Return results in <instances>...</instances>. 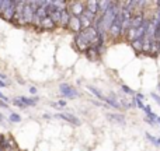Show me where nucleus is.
Wrapping results in <instances>:
<instances>
[{
	"label": "nucleus",
	"instance_id": "obj_1",
	"mask_svg": "<svg viewBox=\"0 0 160 151\" xmlns=\"http://www.w3.org/2000/svg\"><path fill=\"white\" fill-rule=\"evenodd\" d=\"M80 18V25H82V30H86V28H90L93 25L94 20H96V14L90 13V11L84 10V13L79 17Z\"/></svg>",
	"mask_w": 160,
	"mask_h": 151
},
{
	"label": "nucleus",
	"instance_id": "obj_2",
	"mask_svg": "<svg viewBox=\"0 0 160 151\" xmlns=\"http://www.w3.org/2000/svg\"><path fill=\"white\" fill-rule=\"evenodd\" d=\"M59 91H61V94L65 97V98H69V99H73L79 95L78 91H76L75 88H72L70 85H68V84H62L61 87H59Z\"/></svg>",
	"mask_w": 160,
	"mask_h": 151
},
{
	"label": "nucleus",
	"instance_id": "obj_3",
	"mask_svg": "<svg viewBox=\"0 0 160 151\" xmlns=\"http://www.w3.org/2000/svg\"><path fill=\"white\" fill-rule=\"evenodd\" d=\"M75 44H76V46H78V49H79V50H82V52H86V50H87L88 48L91 46L90 42H88L87 39H86L80 32H79V34H76Z\"/></svg>",
	"mask_w": 160,
	"mask_h": 151
},
{
	"label": "nucleus",
	"instance_id": "obj_4",
	"mask_svg": "<svg viewBox=\"0 0 160 151\" xmlns=\"http://www.w3.org/2000/svg\"><path fill=\"white\" fill-rule=\"evenodd\" d=\"M84 3H80V2H76V3H72L70 4V10L69 13L72 14L73 17H80L83 13H84Z\"/></svg>",
	"mask_w": 160,
	"mask_h": 151
},
{
	"label": "nucleus",
	"instance_id": "obj_5",
	"mask_svg": "<svg viewBox=\"0 0 160 151\" xmlns=\"http://www.w3.org/2000/svg\"><path fill=\"white\" fill-rule=\"evenodd\" d=\"M145 22V18L143 16H142V13H135V16L132 17V21H131V28H133V30H136V28H139L142 24Z\"/></svg>",
	"mask_w": 160,
	"mask_h": 151
},
{
	"label": "nucleus",
	"instance_id": "obj_6",
	"mask_svg": "<svg viewBox=\"0 0 160 151\" xmlns=\"http://www.w3.org/2000/svg\"><path fill=\"white\" fill-rule=\"evenodd\" d=\"M68 27L70 28V30L73 31V32H80L82 31V25H80V18L79 17H73L72 16V18H70V21H69V25Z\"/></svg>",
	"mask_w": 160,
	"mask_h": 151
},
{
	"label": "nucleus",
	"instance_id": "obj_7",
	"mask_svg": "<svg viewBox=\"0 0 160 151\" xmlns=\"http://www.w3.org/2000/svg\"><path fill=\"white\" fill-rule=\"evenodd\" d=\"M14 14H16V2L11 3V6L4 11V13H3V16H2V17H3L4 20H7V21H13Z\"/></svg>",
	"mask_w": 160,
	"mask_h": 151
},
{
	"label": "nucleus",
	"instance_id": "obj_8",
	"mask_svg": "<svg viewBox=\"0 0 160 151\" xmlns=\"http://www.w3.org/2000/svg\"><path fill=\"white\" fill-rule=\"evenodd\" d=\"M55 116L59 119H63V120H66V122H70V123H73V125H80L79 119L73 115H69V113H56Z\"/></svg>",
	"mask_w": 160,
	"mask_h": 151
},
{
	"label": "nucleus",
	"instance_id": "obj_9",
	"mask_svg": "<svg viewBox=\"0 0 160 151\" xmlns=\"http://www.w3.org/2000/svg\"><path fill=\"white\" fill-rule=\"evenodd\" d=\"M18 102H21L22 106H32L38 102V98H27V97H20V98H16Z\"/></svg>",
	"mask_w": 160,
	"mask_h": 151
},
{
	"label": "nucleus",
	"instance_id": "obj_10",
	"mask_svg": "<svg viewBox=\"0 0 160 151\" xmlns=\"http://www.w3.org/2000/svg\"><path fill=\"white\" fill-rule=\"evenodd\" d=\"M39 27H42L44 30H53V28L56 27V24L49 18V17H45V18L41 20V24H39Z\"/></svg>",
	"mask_w": 160,
	"mask_h": 151
},
{
	"label": "nucleus",
	"instance_id": "obj_11",
	"mask_svg": "<svg viewBox=\"0 0 160 151\" xmlns=\"http://www.w3.org/2000/svg\"><path fill=\"white\" fill-rule=\"evenodd\" d=\"M70 18H72V14L69 13V10L62 11L61 13V22H59V24H61L62 27H68V25H69Z\"/></svg>",
	"mask_w": 160,
	"mask_h": 151
},
{
	"label": "nucleus",
	"instance_id": "obj_12",
	"mask_svg": "<svg viewBox=\"0 0 160 151\" xmlns=\"http://www.w3.org/2000/svg\"><path fill=\"white\" fill-rule=\"evenodd\" d=\"M86 6H87V8H86L87 11H90V13H93V14L98 13V2H97V0L87 2V3H86Z\"/></svg>",
	"mask_w": 160,
	"mask_h": 151
},
{
	"label": "nucleus",
	"instance_id": "obj_13",
	"mask_svg": "<svg viewBox=\"0 0 160 151\" xmlns=\"http://www.w3.org/2000/svg\"><path fill=\"white\" fill-rule=\"evenodd\" d=\"M112 2H108V0H102V2H98V11L101 13V16L111 7Z\"/></svg>",
	"mask_w": 160,
	"mask_h": 151
},
{
	"label": "nucleus",
	"instance_id": "obj_14",
	"mask_svg": "<svg viewBox=\"0 0 160 151\" xmlns=\"http://www.w3.org/2000/svg\"><path fill=\"white\" fill-rule=\"evenodd\" d=\"M108 32L111 34V36H114V38H117V36H119L122 34V27H119V25L117 24H112L110 28V31Z\"/></svg>",
	"mask_w": 160,
	"mask_h": 151
},
{
	"label": "nucleus",
	"instance_id": "obj_15",
	"mask_svg": "<svg viewBox=\"0 0 160 151\" xmlns=\"http://www.w3.org/2000/svg\"><path fill=\"white\" fill-rule=\"evenodd\" d=\"M52 6L55 7V10L58 11H65L68 10V3L66 2H62V0H56V2H52Z\"/></svg>",
	"mask_w": 160,
	"mask_h": 151
},
{
	"label": "nucleus",
	"instance_id": "obj_16",
	"mask_svg": "<svg viewBox=\"0 0 160 151\" xmlns=\"http://www.w3.org/2000/svg\"><path fill=\"white\" fill-rule=\"evenodd\" d=\"M98 52H100V49H98V48H96V46H90L87 50H86L88 59H96L97 55H98Z\"/></svg>",
	"mask_w": 160,
	"mask_h": 151
},
{
	"label": "nucleus",
	"instance_id": "obj_17",
	"mask_svg": "<svg viewBox=\"0 0 160 151\" xmlns=\"http://www.w3.org/2000/svg\"><path fill=\"white\" fill-rule=\"evenodd\" d=\"M108 119H111V120H114V122H117V123H121V125H124L125 123V118L122 115H108Z\"/></svg>",
	"mask_w": 160,
	"mask_h": 151
},
{
	"label": "nucleus",
	"instance_id": "obj_18",
	"mask_svg": "<svg viewBox=\"0 0 160 151\" xmlns=\"http://www.w3.org/2000/svg\"><path fill=\"white\" fill-rule=\"evenodd\" d=\"M142 46H143V39H135V41L132 42V48L135 50H139V52H141Z\"/></svg>",
	"mask_w": 160,
	"mask_h": 151
},
{
	"label": "nucleus",
	"instance_id": "obj_19",
	"mask_svg": "<svg viewBox=\"0 0 160 151\" xmlns=\"http://www.w3.org/2000/svg\"><path fill=\"white\" fill-rule=\"evenodd\" d=\"M88 91H91V92H93V94H94V95H96V97H97V98H100V99H101V101H104V98H105V97H104V95H102V94H101V92H100V91H98V90H97V88H96V87H88Z\"/></svg>",
	"mask_w": 160,
	"mask_h": 151
},
{
	"label": "nucleus",
	"instance_id": "obj_20",
	"mask_svg": "<svg viewBox=\"0 0 160 151\" xmlns=\"http://www.w3.org/2000/svg\"><path fill=\"white\" fill-rule=\"evenodd\" d=\"M146 137L149 139L150 141H152L153 144H155V146H160V137L158 139V137H153L152 134H149V133H146Z\"/></svg>",
	"mask_w": 160,
	"mask_h": 151
},
{
	"label": "nucleus",
	"instance_id": "obj_21",
	"mask_svg": "<svg viewBox=\"0 0 160 151\" xmlns=\"http://www.w3.org/2000/svg\"><path fill=\"white\" fill-rule=\"evenodd\" d=\"M10 120L14 122V123H18V122H21V118H20V115H17V113H11Z\"/></svg>",
	"mask_w": 160,
	"mask_h": 151
},
{
	"label": "nucleus",
	"instance_id": "obj_22",
	"mask_svg": "<svg viewBox=\"0 0 160 151\" xmlns=\"http://www.w3.org/2000/svg\"><path fill=\"white\" fill-rule=\"evenodd\" d=\"M122 91H124V92H127V94H135L129 87H128V85H125V84L122 85Z\"/></svg>",
	"mask_w": 160,
	"mask_h": 151
},
{
	"label": "nucleus",
	"instance_id": "obj_23",
	"mask_svg": "<svg viewBox=\"0 0 160 151\" xmlns=\"http://www.w3.org/2000/svg\"><path fill=\"white\" fill-rule=\"evenodd\" d=\"M135 104L138 105L139 108H142V109H143V108H145V106H143V104H142V101H141V99H139V98H135Z\"/></svg>",
	"mask_w": 160,
	"mask_h": 151
},
{
	"label": "nucleus",
	"instance_id": "obj_24",
	"mask_svg": "<svg viewBox=\"0 0 160 151\" xmlns=\"http://www.w3.org/2000/svg\"><path fill=\"white\" fill-rule=\"evenodd\" d=\"M152 98H155V101H156V102H158V104L160 105V97L158 95V94H155V92H153V94H152Z\"/></svg>",
	"mask_w": 160,
	"mask_h": 151
},
{
	"label": "nucleus",
	"instance_id": "obj_25",
	"mask_svg": "<svg viewBox=\"0 0 160 151\" xmlns=\"http://www.w3.org/2000/svg\"><path fill=\"white\" fill-rule=\"evenodd\" d=\"M0 99H2V101H3V102H8V101H10V99H8V98H7V97H4V95H3V94H2V92H0Z\"/></svg>",
	"mask_w": 160,
	"mask_h": 151
},
{
	"label": "nucleus",
	"instance_id": "obj_26",
	"mask_svg": "<svg viewBox=\"0 0 160 151\" xmlns=\"http://www.w3.org/2000/svg\"><path fill=\"white\" fill-rule=\"evenodd\" d=\"M30 92H31V94H35V92H37V88H35V87H31V88H30Z\"/></svg>",
	"mask_w": 160,
	"mask_h": 151
},
{
	"label": "nucleus",
	"instance_id": "obj_27",
	"mask_svg": "<svg viewBox=\"0 0 160 151\" xmlns=\"http://www.w3.org/2000/svg\"><path fill=\"white\" fill-rule=\"evenodd\" d=\"M0 106H7V104H6V102H3V101H0Z\"/></svg>",
	"mask_w": 160,
	"mask_h": 151
},
{
	"label": "nucleus",
	"instance_id": "obj_28",
	"mask_svg": "<svg viewBox=\"0 0 160 151\" xmlns=\"http://www.w3.org/2000/svg\"><path fill=\"white\" fill-rule=\"evenodd\" d=\"M0 123H3V125H4V118H3L2 115H0Z\"/></svg>",
	"mask_w": 160,
	"mask_h": 151
},
{
	"label": "nucleus",
	"instance_id": "obj_29",
	"mask_svg": "<svg viewBox=\"0 0 160 151\" xmlns=\"http://www.w3.org/2000/svg\"><path fill=\"white\" fill-rule=\"evenodd\" d=\"M0 87H6V83H3L2 80H0Z\"/></svg>",
	"mask_w": 160,
	"mask_h": 151
},
{
	"label": "nucleus",
	"instance_id": "obj_30",
	"mask_svg": "<svg viewBox=\"0 0 160 151\" xmlns=\"http://www.w3.org/2000/svg\"><path fill=\"white\" fill-rule=\"evenodd\" d=\"M0 78H2V80H4V78H6V76H4V74H0Z\"/></svg>",
	"mask_w": 160,
	"mask_h": 151
},
{
	"label": "nucleus",
	"instance_id": "obj_31",
	"mask_svg": "<svg viewBox=\"0 0 160 151\" xmlns=\"http://www.w3.org/2000/svg\"><path fill=\"white\" fill-rule=\"evenodd\" d=\"M156 120L159 122V125H160V116H158V118H156Z\"/></svg>",
	"mask_w": 160,
	"mask_h": 151
},
{
	"label": "nucleus",
	"instance_id": "obj_32",
	"mask_svg": "<svg viewBox=\"0 0 160 151\" xmlns=\"http://www.w3.org/2000/svg\"><path fill=\"white\" fill-rule=\"evenodd\" d=\"M159 90H160V83H159Z\"/></svg>",
	"mask_w": 160,
	"mask_h": 151
},
{
	"label": "nucleus",
	"instance_id": "obj_33",
	"mask_svg": "<svg viewBox=\"0 0 160 151\" xmlns=\"http://www.w3.org/2000/svg\"><path fill=\"white\" fill-rule=\"evenodd\" d=\"M0 151H2V147H0Z\"/></svg>",
	"mask_w": 160,
	"mask_h": 151
}]
</instances>
